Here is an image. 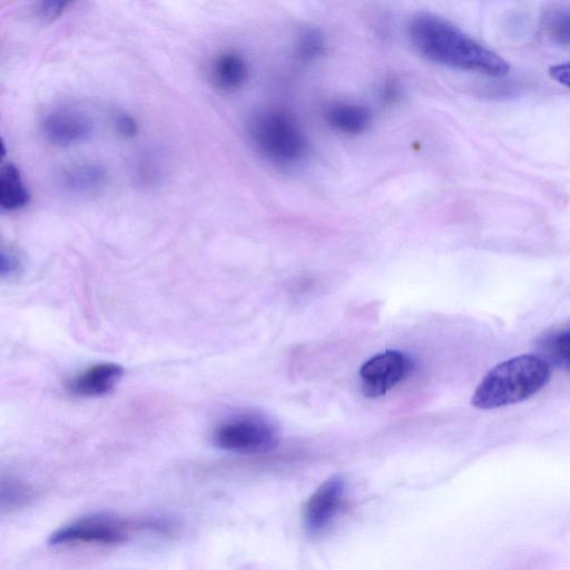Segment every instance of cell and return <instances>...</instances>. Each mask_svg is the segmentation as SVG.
I'll return each mask as SVG.
<instances>
[{"label": "cell", "mask_w": 570, "mask_h": 570, "mask_svg": "<svg viewBox=\"0 0 570 570\" xmlns=\"http://www.w3.org/2000/svg\"><path fill=\"white\" fill-rule=\"evenodd\" d=\"M33 491L17 481H4L2 486V507L12 510L23 507L33 499Z\"/></svg>", "instance_id": "15"}, {"label": "cell", "mask_w": 570, "mask_h": 570, "mask_svg": "<svg viewBox=\"0 0 570 570\" xmlns=\"http://www.w3.org/2000/svg\"><path fill=\"white\" fill-rule=\"evenodd\" d=\"M123 373V368L116 363H100L76 377L71 382L70 389L77 396H103L117 385Z\"/></svg>", "instance_id": "9"}, {"label": "cell", "mask_w": 570, "mask_h": 570, "mask_svg": "<svg viewBox=\"0 0 570 570\" xmlns=\"http://www.w3.org/2000/svg\"><path fill=\"white\" fill-rule=\"evenodd\" d=\"M166 527L162 522H137L110 514H93L73 520L55 530L49 537L53 547H71L81 545L115 546L122 545L132 538L136 530L160 529Z\"/></svg>", "instance_id": "4"}, {"label": "cell", "mask_w": 570, "mask_h": 570, "mask_svg": "<svg viewBox=\"0 0 570 570\" xmlns=\"http://www.w3.org/2000/svg\"><path fill=\"white\" fill-rule=\"evenodd\" d=\"M116 129L124 137H134L139 133V125L132 116L122 113L116 117Z\"/></svg>", "instance_id": "19"}, {"label": "cell", "mask_w": 570, "mask_h": 570, "mask_svg": "<svg viewBox=\"0 0 570 570\" xmlns=\"http://www.w3.org/2000/svg\"><path fill=\"white\" fill-rule=\"evenodd\" d=\"M549 379L550 368L542 358L522 356L510 359L488 373L471 402L483 410L519 404L542 391Z\"/></svg>", "instance_id": "2"}, {"label": "cell", "mask_w": 570, "mask_h": 570, "mask_svg": "<svg viewBox=\"0 0 570 570\" xmlns=\"http://www.w3.org/2000/svg\"><path fill=\"white\" fill-rule=\"evenodd\" d=\"M215 445L235 454H259L278 444L274 429L258 418H239L221 425L214 432Z\"/></svg>", "instance_id": "5"}, {"label": "cell", "mask_w": 570, "mask_h": 570, "mask_svg": "<svg viewBox=\"0 0 570 570\" xmlns=\"http://www.w3.org/2000/svg\"><path fill=\"white\" fill-rule=\"evenodd\" d=\"M68 6H70V3L60 2V0H57V2L44 0V2L36 4L34 11L39 21L53 23L67 11Z\"/></svg>", "instance_id": "18"}, {"label": "cell", "mask_w": 570, "mask_h": 570, "mask_svg": "<svg viewBox=\"0 0 570 570\" xmlns=\"http://www.w3.org/2000/svg\"><path fill=\"white\" fill-rule=\"evenodd\" d=\"M41 127L45 139L58 146L82 143L93 133L90 117L70 107L56 108L46 114Z\"/></svg>", "instance_id": "8"}, {"label": "cell", "mask_w": 570, "mask_h": 570, "mask_svg": "<svg viewBox=\"0 0 570 570\" xmlns=\"http://www.w3.org/2000/svg\"><path fill=\"white\" fill-rule=\"evenodd\" d=\"M31 201V194L17 167L8 163L0 172V206L3 211L16 212L26 208Z\"/></svg>", "instance_id": "13"}, {"label": "cell", "mask_w": 570, "mask_h": 570, "mask_svg": "<svg viewBox=\"0 0 570 570\" xmlns=\"http://www.w3.org/2000/svg\"><path fill=\"white\" fill-rule=\"evenodd\" d=\"M408 35L416 51L431 62L491 77L509 73V64L503 57L434 14L412 17Z\"/></svg>", "instance_id": "1"}, {"label": "cell", "mask_w": 570, "mask_h": 570, "mask_svg": "<svg viewBox=\"0 0 570 570\" xmlns=\"http://www.w3.org/2000/svg\"><path fill=\"white\" fill-rule=\"evenodd\" d=\"M346 483L340 477H332L316 490L304 510V525L311 534L324 532L340 513L346 499Z\"/></svg>", "instance_id": "7"}, {"label": "cell", "mask_w": 570, "mask_h": 570, "mask_svg": "<svg viewBox=\"0 0 570 570\" xmlns=\"http://www.w3.org/2000/svg\"><path fill=\"white\" fill-rule=\"evenodd\" d=\"M547 31L550 37L560 45H570V12L557 11L547 19Z\"/></svg>", "instance_id": "16"}, {"label": "cell", "mask_w": 570, "mask_h": 570, "mask_svg": "<svg viewBox=\"0 0 570 570\" xmlns=\"http://www.w3.org/2000/svg\"><path fill=\"white\" fill-rule=\"evenodd\" d=\"M411 370V361L404 353L387 351L380 353L360 369L361 390L369 398L386 395Z\"/></svg>", "instance_id": "6"}, {"label": "cell", "mask_w": 570, "mask_h": 570, "mask_svg": "<svg viewBox=\"0 0 570 570\" xmlns=\"http://www.w3.org/2000/svg\"><path fill=\"white\" fill-rule=\"evenodd\" d=\"M326 120L334 130L348 135H358L368 130L371 115L366 107L338 102L328 106Z\"/></svg>", "instance_id": "11"}, {"label": "cell", "mask_w": 570, "mask_h": 570, "mask_svg": "<svg viewBox=\"0 0 570 570\" xmlns=\"http://www.w3.org/2000/svg\"><path fill=\"white\" fill-rule=\"evenodd\" d=\"M250 139L265 159L279 165H292L307 153L306 136L292 117L279 110H264L251 117Z\"/></svg>", "instance_id": "3"}, {"label": "cell", "mask_w": 570, "mask_h": 570, "mask_svg": "<svg viewBox=\"0 0 570 570\" xmlns=\"http://www.w3.org/2000/svg\"><path fill=\"white\" fill-rule=\"evenodd\" d=\"M209 75L215 88L222 92H234L247 82L249 67L240 54L223 52L214 58Z\"/></svg>", "instance_id": "10"}, {"label": "cell", "mask_w": 570, "mask_h": 570, "mask_svg": "<svg viewBox=\"0 0 570 570\" xmlns=\"http://www.w3.org/2000/svg\"><path fill=\"white\" fill-rule=\"evenodd\" d=\"M107 175L101 166L80 164L65 170L62 176L64 189L78 196H91L104 189Z\"/></svg>", "instance_id": "12"}, {"label": "cell", "mask_w": 570, "mask_h": 570, "mask_svg": "<svg viewBox=\"0 0 570 570\" xmlns=\"http://www.w3.org/2000/svg\"><path fill=\"white\" fill-rule=\"evenodd\" d=\"M542 355L547 365L570 370V328L553 334L542 342Z\"/></svg>", "instance_id": "14"}, {"label": "cell", "mask_w": 570, "mask_h": 570, "mask_svg": "<svg viewBox=\"0 0 570 570\" xmlns=\"http://www.w3.org/2000/svg\"><path fill=\"white\" fill-rule=\"evenodd\" d=\"M324 42L322 36L314 31H306L299 38L298 53L304 61H311L322 54Z\"/></svg>", "instance_id": "17"}, {"label": "cell", "mask_w": 570, "mask_h": 570, "mask_svg": "<svg viewBox=\"0 0 570 570\" xmlns=\"http://www.w3.org/2000/svg\"><path fill=\"white\" fill-rule=\"evenodd\" d=\"M549 74L556 82L570 88V63L550 67Z\"/></svg>", "instance_id": "20"}, {"label": "cell", "mask_w": 570, "mask_h": 570, "mask_svg": "<svg viewBox=\"0 0 570 570\" xmlns=\"http://www.w3.org/2000/svg\"><path fill=\"white\" fill-rule=\"evenodd\" d=\"M2 262H3L2 263L3 274L13 273L18 265L17 258L15 257V254H13L11 251H9L8 253H6L5 251L3 252Z\"/></svg>", "instance_id": "21"}]
</instances>
